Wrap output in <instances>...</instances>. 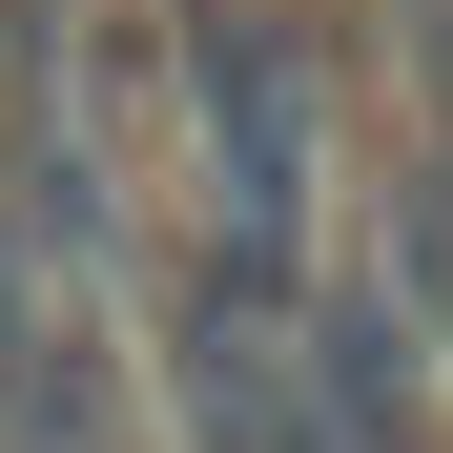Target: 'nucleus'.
Masks as SVG:
<instances>
[{"instance_id":"f257e3e1","label":"nucleus","mask_w":453,"mask_h":453,"mask_svg":"<svg viewBox=\"0 0 453 453\" xmlns=\"http://www.w3.org/2000/svg\"><path fill=\"white\" fill-rule=\"evenodd\" d=\"M165 104H186V186L248 248H310L330 186V42L288 0H165Z\"/></svg>"},{"instance_id":"f03ea898","label":"nucleus","mask_w":453,"mask_h":453,"mask_svg":"<svg viewBox=\"0 0 453 453\" xmlns=\"http://www.w3.org/2000/svg\"><path fill=\"white\" fill-rule=\"evenodd\" d=\"M288 453H433V330L392 268L310 288V350H288Z\"/></svg>"}]
</instances>
